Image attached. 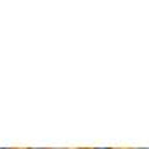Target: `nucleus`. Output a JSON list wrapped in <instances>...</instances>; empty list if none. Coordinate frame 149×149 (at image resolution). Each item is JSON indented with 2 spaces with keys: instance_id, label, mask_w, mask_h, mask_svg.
I'll return each instance as SVG.
<instances>
[{
  "instance_id": "1",
  "label": "nucleus",
  "mask_w": 149,
  "mask_h": 149,
  "mask_svg": "<svg viewBox=\"0 0 149 149\" xmlns=\"http://www.w3.org/2000/svg\"><path fill=\"white\" fill-rule=\"evenodd\" d=\"M95 149H108V148H95Z\"/></svg>"
},
{
  "instance_id": "2",
  "label": "nucleus",
  "mask_w": 149,
  "mask_h": 149,
  "mask_svg": "<svg viewBox=\"0 0 149 149\" xmlns=\"http://www.w3.org/2000/svg\"><path fill=\"white\" fill-rule=\"evenodd\" d=\"M33 149H45V148H33Z\"/></svg>"
},
{
  "instance_id": "3",
  "label": "nucleus",
  "mask_w": 149,
  "mask_h": 149,
  "mask_svg": "<svg viewBox=\"0 0 149 149\" xmlns=\"http://www.w3.org/2000/svg\"><path fill=\"white\" fill-rule=\"evenodd\" d=\"M0 149H9V148H0Z\"/></svg>"
},
{
  "instance_id": "4",
  "label": "nucleus",
  "mask_w": 149,
  "mask_h": 149,
  "mask_svg": "<svg viewBox=\"0 0 149 149\" xmlns=\"http://www.w3.org/2000/svg\"><path fill=\"white\" fill-rule=\"evenodd\" d=\"M141 149H148V148H141Z\"/></svg>"
}]
</instances>
